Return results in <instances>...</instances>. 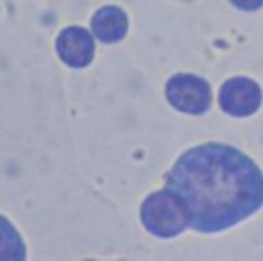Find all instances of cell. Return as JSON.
Returning <instances> with one entry per match:
<instances>
[{"label":"cell","mask_w":263,"mask_h":261,"mask_svg":"<svg viewBox=\"0 0 263 261\" xmlns=\"http://www.w3.org/2000/svg\"><path fill=\"white\" fill-rule=\"evenodd\" d=\"M166 192L179 202L188 226L213 233L242 222L261 208L263 175L240 150L206 143L176 161Z\"/></svg>","instance_id":"6da1fadb"},{"label":"cell","mask_w":263,"mask_h":261,"mask_svg":"<svg viewBox=\"0 0 263 261\" xmlns=\"http://www.w3.org/2000/svg\"><path fill=\"white\" fill-rule=\"evenodd\" d=\"M168 98L174 106L183 109L184 113H201L208 108L210 90L204 81L197 77L181 75L170 81Z\"/></svg>","instance_id":"7a4b0ae2"},{"label":"cell","mask_w":263,"mask_h":261,"mask_svg":"<svg viewBox=\"0 0 263 261\" xmlns=\"http://www.w3.org/2000/svg\"><path fill=\"white\" fill-rule=\"evenodd\" d=\"M59 45H66V49L59 47L61 57L66 63L86 65L88 61L83 59V56H86L88 59L91 57V42L84 31H77V29L65 31L59 38Z\"/></svg>","instance_id":"3957f363"}]
</instances>
